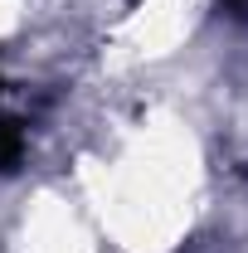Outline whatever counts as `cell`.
Returning <instances> with one entry per match:
<instances>
[{"label": "cell", "instance_id": "1", "mask_svg": "<svg viewBox=\"0 0 248 253\" xmlns=\"http://www.w3.org/2000/svg\"><path fill=\"white\" fill-rule=\"evenodd\" d=\"M25 161V131L20 122H0V175H15Z\"/></svg>", "mask_w": 248, "mask_h": 253}]
</instances>
